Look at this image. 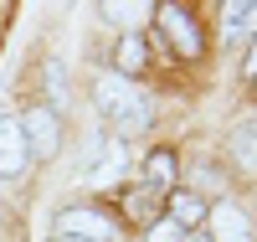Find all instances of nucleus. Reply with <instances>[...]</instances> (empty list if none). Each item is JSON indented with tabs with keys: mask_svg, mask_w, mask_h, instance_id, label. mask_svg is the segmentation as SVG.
<instances>
[{
	"mask_svg": "<svg viewBox=\"0 0 257 242\" xmlns=\"http://www.w3.org/2000/svg\"><path fill=\"white\" fill-rule=\"evenodd\" d=\"M98 16L118 21L123 31H134V36H139V26H144L149 16H155V6H123V0H108V6H98Z\"/></svg>",
	"mask_w": 257,
	"mask_h": 242,
	"instance_id": "obj_10",
	"label": "nucleus"
},
{
	"mask_svg": "<svg viewBox=\"0 0 257 242\" xmlns=\"http://www.w3.org/2000/svg\"><path fill=\"white\" fill-rule=\"evenodd\" d=\"M221 21H226V31H247V26H257V6L226 0V6H221Z\"/></svg>",
	"mask_w": 257,
	"mask_h": 242,
	"instance_id": "obj_12",
	"label": "nucleus"
},
{
	"mask_svg": "<svg viewBox=\"0 0 257 242\" xmlns=\"http://www.w3.org/2000/svg\"><path fill=\"white\" fill-rule=\"evenodd\" d=\"M26 139H21V124L16 119H0V181H16L26 170Z\"/></svg>",
	"mask_w": 257,
	"mask_h": 242,
	"instance_id": "obj_6",
	"label": "nucleus"
},
{
	"mask_svg": "<svg viewBox=\"0 0 257 242\" xmlns=\"http://www.w3.org/2000/svg\"><path fill=\"white\" fill-rule=\"evenodd\" d=\"M190 186H196V191H211V186H221V175H211L206 165H196V170H190Z\"/></svg>",
	"mask_w": 257,
	"mask_h": 242,
	"instance_id": "obj_16",
	"label": "nucleus"
},
{
	"mask_svg": "<svg viewBox=\"0 0 257 242\" xmlns=\"http://www.w3.org/2000/svg\"><path fill=\"white\" fill-rule=\"evenodd\" d=\"M144 175H149V191H175V160H170L165 149H155V155H149Z\"/></svg>",
	"mask_w": 257,
	"mask_h": 242,
	"instance_id": "obj_11",
	"label": "nucleus"
},
{
	"mask_svg": "<svg viewBox=\"0 0 257 242\" xmlns=\"http://www.w3.org/2000/svg\"><path fill=\"white\" fill-rule=\"evenodd\" d=\"M47 83L57 88V98H67V67L62 62H47Z\"/></svg>",
	"mask_w": 257,
	"mask_h": 242,
	"instance_id": "obj_15",
	"label": "nucleus"
},
{
	"mask_svg": "<svg viewBox=\"0 0 257 242\" xmlns=\"http://www.w3.org/2000/svg\"><path fill=\"white\" fill-rule=\"evenodd\" d=\"M155 16H160V26H165V36H170V47H175L180 57L196 62V57L206 52V36H201L196 16H190L185 6H155Z\"/></svg>",
	"mask_w": 257,
	"mask_h": 242,
	"instance_id": "obj_4",
	"label": "nucleus"
},
{
	"mask_svg": "<svg viewBox=\"0 0 257 242\" xmlns=\"http://www.w3.org/2000/svg\"><path fill=\"white\" fill-rule=\"evenodd\" d=\"M93 103H98L103 119L118 124L123 114H134L144 98L134 93V83H128V77H118V72H93Z\"/></svg>",
	"mask_w": 257,
	"mask_h": 242,
	"instance_id": "obj_3",
	"label": "nucleus"
},
{
	"mask_svg": "<svg viewBox=\"0 0 257 242\" xmlns=\"http://www.w3.org/2000/svg\"><path fill=\"white\" fill-rule=\"evenodd\" d=\"M144 67H149L144 36H134V31H128V36L118 41V52H113V72H118V77H134V72H144Z\"/></svg>",
	"mask_w": 257,
	"mask_h": 242,
	"instance_id": "obj_9",
	"label": "nucleus"
},
{
	"mask_svg": "<svg viewBox=\"0 0 257 242\" xmlns=\"http://www.w3.org/2000/svg\"><path fill=\"white\" fill-rule=\"evenodd\" d=\"M180 242H211V237H206V232L196 227V232H180Z\"/></svg>",
	"mask_w": 257,
	"mask_h": 242,
	"instance_id": "obj_18",
	"label": "nucleus"
},
{
	"mask_svg": "<svg viewBox=\"0 0 257 242\" xmlns=\"http://www.w3.org/2000/svg\"><path fill=\"white\" fill-rule=\"evenodd\" d=\"M149 242H180V227L170 222V216L165 222H149Z\"/></svg>",
	"mask_w": 257,
	"mask_h": 242,
	"instance_id": "obj_14",
	"label": "nucleus"
},
{
	"mask_svg": "<svg viewBox=\"0 0 257 242\" xmlns=\"http://www.w3.org/2000/svg\"><path fill=\"white\" fill-rule=\"evenodd\" d=\"M226 149H231V160H237L247 175H257V119H242L237 129H231Z\"/></svg>",
	"mask_w": 257,
	"mask_h": 242,
	"instance_id": "obj_7",
	"label": "nucleus"
},
{
	"mask_svg": "<svg viewBox=\"0 0 257 242\" xmlns=\"http://www.w3.org/2000/svg\"><path fill=\"white\" fill-rule=\"evenodd\" d=\"M247 77H257V41H252V52H247Z\"/></svg>",
	"mask_w": 257,
	"mask_h": 242,
	"instance_id": "obj_17",
	"label": "nucleus"
},
{
	"mask_svg": "<svg viewBox=\"0 0 257 242\" xmlns=\"http://www.w3.org/2000/svg\"><path fill=\"white\" fill-rule=\"evenodd\" d=\"M206 222H211V242H252V222H247V211L237 201H216V206H206Z\"/></svg>",
	"mask_w": 257,
	"mask_h": 242,
	"instance_id": "obj_5",
	"label": "nucleus"
},
{
	"mask_svg": "<svg viewBox=\"0 0 257 242\" xmlns=\"http://www.w3.org/2000/svg\"><path fill=\"white\" fill-rule=\"evenodd\" d=\"M52 232L62 242H108L113 237V222L103 211H93V206H62L52 216Z\"/></svg>",
	"mask_w": 257,
	"mask_h": 242,
	"instance_id": "obj_1",
	"label": "nucleus"
},
{
	"mask_svg": "<svg viewBox=\"0 0 257 242\" xmlns=\"http://www.w3.org/2000/svg\"><path fill=\"white\" fill-rule=\"evenodd\" d=\"M21 124V139H26V155H41V160H52L57 149H62V119H57V108H26V114L16 119Z\"/></svg>",
	"mask_w": 257,
	"mask_h": 242,
	"instance_id": "obj_2",
	"label": "nucleus"
},
{
	"mask_svg": "<svg viewBox=\"0 0 257 242\" xmlns=\"http://www.w3.org/2000/svg\"><path fill=\"white\" fill-rule=\"evenodd\" d=\"M170 222L185 227V232H196L206 222V201H201L196 191H170Z\"/></svg>",
	"mask_w": 257,
	"mask_h": 242,
	"instance_id": "obj_8",
	"label": "nucleus"
},
{
	"mask_svg": "<svg viewBox=\"0 0 257 242\" xmlns=\"http://www.w3.org/2000/svg\"><path fill=\"white\" fill-rule=\"evenodd\" d=\"M252 83H257V77H252Z\"/></svg>",
	"mask_w": 257,
	"mask_h": 242,
	"instance_id": "obj_19",
	"label": "nucleus"
},
{
	"mask_svg": "<svg viewBox=\"0 0 257 242\" xmlns=\"http://www.w3.org/2000/svg\"><path fill=\"white\" fill-rule=\"evenodd\" d=\"M139 129H149V103H139L134 114H123V119H118V134H139Z\"/></svg>",
	"mask_w": 257,
	"mask_h": 242,
	"instance_id": "obj_13",
	"label": "nucleus"
}]
</instances>
